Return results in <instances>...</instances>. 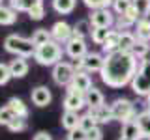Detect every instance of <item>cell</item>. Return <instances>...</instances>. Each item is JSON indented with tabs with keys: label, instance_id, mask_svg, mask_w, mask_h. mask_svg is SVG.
<instances>
[{
	"label": "cell",
	"instance_id": "3957f363",
	"mask_svg": "<svg viewBox=\"0 0 150 140\" xmlns=\"http://www.w3.org/2000/svg\"><path fill=\"white\" fill-rule=\"evenodd\" d=\"M4 50L13 56H21V58H30L34 56L36 47L32 43L30 37H23L19 34H9L4 39Z\"/></svg>",
	"mask_w": 150,
	"mask_h": 140
},
{
	"label": "cell",
	"instance_id": "4fadbf2b",
	"mask_svg": "<svg viewBox=\"0 0 150 140\" xmlns=\"http://www.w3.org/2000/svg\"><path fill=\"white\" fill-rule=\"evenodd\" d=\"M30 97H32V103H34L36 106H40V108L51 105V101H53V93H51V90L47 86H36L34 90H32Z\"/></svg>",
	"mask_w": 150,
	"mask_h": 140
},
{
	"label": "cell",
	"instance_id": "5bb4252c",
	"mask_svg": "<svg viewBox=\"0 0 150 140\" xmlns=\"http://www.w3.org/2000/svg\"><path fill=\"white\" fill-rule=\"evenodd\" d=\"M86 112H88V114H90L92 118L98 121V125H103V123H109V121H112V112H111V105H101V106H94V108H88Z\"/></svg>",
	"mask_w": 150,
	"mask_h": 140
},
{
	"label": "cell",
	"instance_id": "ba28073f",
	"mask_svg": "<svg viewBox=\"0 0 150 140\" xmlns=\"http://www.w3.org/2000/svg\"><path fill=\"white\" fill-rule=\"evenodd\" d=\"M115 11L109 8H101V9H92L90 17H88V21H90V24L94 28H112L115 26Z\"/></svg>",
	"mask_w": 150,
	"mask_h": 140
},
{
	"label": "cell",
	"instance_id": "484cf974",
	"mask_svg": "<svg viewBox=\"0 0 150 140\" xmlns=\"http://www.w3.org/2000/svg\"><path fill=\"white\" fill-rule=\"evenodd\" d=\"M90 32H92V24L88 19H81V21H77L73 24V36L77 37H86L90 36Z\"/></svg>",
	"mask_w": 150,
	"mask_h": 140
},
{
	"label": "cell",
	"instance_id": "f6af8a7d",
	"mask_svg": "<svg viewBox=\"0 0 150 140\" xmlns=\"http://www.w3.org/2000/svg\"><path fill=\"white\" fill-rule=\"evenodd\" d=\"M118 140H131V138H126V136H122V134H120V138Z\"/></svg>",
	"mask_w": 150,
	"mask_h": 140
},
{
	"label": "cell",
	"instance_id": "60d3db41",
	"mask_svg": "<svg viewBox=\"0 0 150 140\" xmlns=\"http://www.w3.org/2000/svg\"><path fill=\"white\" fill-rule=\"evenodd\" d=\"M86 140H103V131L100 125H96L94 129L86 131Z\"/></svg>",
	"mask_w": 150,
	"mask_h": 140
},
{
	"label": "cell",
	"instance_id": "d4e9b609",
	"mask_svg": "<svg viewBox=\"0 0 150 140\" xmlns=\"http://www.w3.org/2000/svg\"><path fill=\"white\" fill-rule=\"evenodd\" d=\"M32 43H34V47H40L47 43V41H51L53 37H51V30H47V28H38V30L32 32Z\"/></svg>",
	"mask_w": 150,
	"mask_h": 140
},
{
	"label": "cell",
	"instance_id": "6da1fadb",
	"mask_svg": "<svg viewBox=\"0 0 150 140\" xmlns=\"http://www.w3.org/2000/svg\"><path fill=\"white\" fill-rule=\"evenodd\" d=\"M139 58H135L131 52H116L105 54V62L101 67V80L109 88H124L131 84V78L137 73Z\"/></svg>",
	"mask_w": 150,
	"mask_h": 140
},
{
	"label": "cell",
	"instance_id": "5b68a950",
	"mask_svg": "<svg viewBox=\"0 0 150 140\" xmlns=\"http://www.w3.org/2000/svg\"><path fill=\"white\" fill-rule=\"evenodd\" d=\"M111 112H112V120L120 121V123H126V121H131L137 118V108L129 99H124V97H118L111 103Z\"/></svg>",
	"mask_w": 150,
	"mask_h": 140
},
{
	"label": "cell",
	"instance_id": "d6a6232c",
	"mask_svg": "<svg viewBox=\"0 0 150 140\" xmlns=\"http://www.w3.org/2000/svg\"><path fill=\"white\" fill-rule=\"evenodd\" d=\"M8 129L11 131V133H23V131L26 129V118H19V116H15V118L9 121Z\"/></svg>",
	"mask_w": 150,
	"mask_h": 140
},
{
	"label": "cell",
	"instance_id": "4316f807",
	"mask_svg": "<svg viewBox=\"0 0 150 140\" xmlns=\"http://www.w3.org/2000/svg\"><path fill=\"white\" fill-rule=\"evenodd\" d=\"M40 2H43V0H9V8H13L17 13H21V11L32 9L36 4H40Z\"/></svg>",
	"mask_w": 150,
	"mask_h": 140
},
{
	"label": "cell",
	"instance_id": "7402d4cb",
	"mask_svg": "<svg viewBox=\"0 0 150 140\" xmlns=\"http://www.w3.org/2000/svg\"><path fill=\"white\" fill-rule=\"evenodd\" d=\"M135 41H137V36H135L133 32H129V30L120 32V45H118V50H122V52H131Z\"/></svg>",
	"mask_w": 150,
	"mask_h": 140
},
{
	"label": "cell",
	"instance_id": "d6986e66",
	"mask_svg": "<svg viewBox=\"0 0 150 140\" xmlns=\"http://www.w3.org/2000/svg\"><path fill=\"white\" fill-rule=\"evenodd\" d=\"M79 121H81V116H79V112L64 110L60 123H62V127H64L66 131H71V129H75V127H79Z\"/></svg>",
	"mask_w": 150,
	"mask_h": 140
},
{
	"label": "cell",
	"instance_id": "2e32d148",
	"mask_svg": "<svg viewBox=\"0 0 150 140\" xmlns=\"http://www.w3.org/2000/svg\"><path fill=\"white\" fill-rule=\"evenodd\" d=\"M118 45H120V30H116V28H111V32H109V36H107L105 43L101 45L103 54L116 52V50H118Z\"/></svg>",
	"mask_w": 150,
	"mask_h": 140
},
{
	"label": "cell",
	"instance_id": "83f0119b",
	"mask_svg": "<svg viewBox=\"0 0 150 140\" xmlns=\"http://www.w3.org/2000/svg\"><path fill=\"white\" fill-rule=\"evenodd\" d=\"M135 121H137L139 129H141V134H150V110H143L137 114V118H135Z\"/></svg>",
	"mask_w": 150,
	"mask_h": 140
},
{
	"label": "cell",
	"instance_id": "bcb514c9",
	"mask_svg": "<svg viewBox=\"0 0 150 140\" xmlns=\"http://www.w3.org/2000/svg\"><path fill=\"white\" fill-rule=\"evenodd\" d=\"M0 6H4V4H2V0H0Z\"/></svg>",
	"mask_w": 150,
	"mask_h": 140
},
{
	"label": "cell",
	"instance_id": "cb8c5ba5",
	"mask_svg": "<svg viewBox=\"0 0 150 140\" xmlns=\"http://www.w3.org/2000/svg\"><path fill=\"white\" fill-rule=\"evenodd\" d=\"M122 136L131 138V140H137V138L141 136V129H139L137 121L131 120V121H126V123H122Z\"/></svg>",
	"mask_w": 150,
	"mask_h": 140
},
{
	"label": "cell",
	"instance_id": "4dcf8cb0",
	"mask_svg": "<svg viewBox=\"0 0 150 140\" xmlns=\"http://www.w3.org/2000/svg\"><path fill=\"white\" fill-rule=\"evenodd\" d=\"M131 4H133V0H112L111 8H112V11H115V15H124L131 8Z\"/></svg>",
	"mask_w": 150,
	"mask_h": 140
},
{
	"label": "cell",
	"instance_id": "277c9868",
	"mask_svg": "<svg viewBox=\"0 0 150 140\" xmlns=\"http://www.w3.org/2000/svg\"><path fill=\"white\" fill-rule=\"evenodd\" d=\"M129 86L135 95L146 97L150 93V58H139L137 73L133 75Z\"/></svg>",
	"mask_w": 150,
	"mask_h": 140
},
{
	"label": "cell",
	"instance_id": "836d02e7",
	"mask_svg": "<svg viewBox=\"0 0 150 140\" xmlns=\"http://www.w3.org/2000/svg\"><path fill=\"white\" fill-rule=\"evenodd\" d=\"M13 118H15V114H13V110L9 108L8 105L0 106V125L8 127V125H9V121H11Z\"/></svg>",
	"mask_w": 150,
	"mask_h": 140
},
{
	"label": "cell",
	"instance_id": "f1b7e54d",
	"mask_svg": "<svg viewBox=\"0 0 150 140\" xmlns=\"http://www.w3.org/2000/svg\"><path fill=\"white\" fill-rule=\"evenodd\" d=\"M150 52V41H144V39H137L131 49V54L135 58H146V54Z\"/></svg>",
	"mask_w": 150,
	"mask_h": 140
},
{
	"label": "cell",
	"instance_id": "603a6c76",
	"mask_svg": "<svg viewBox=\"0 0 150 140\" xmlns=\"http://www.w3.org/2000/svg\"><path fill=\"white\" fill-rule=\"evenodd\" d=\"M17 21V11L9 6H0V26H11Z\"/></svg>",
	"mask_w": 150,
	"mask_h": 140
},
{
	"label": "cell",
	"instance_id": "44dd1931",
	"mask_svg": "<svg viewBox=\"0 0 150 140\" xmlns=\"http://www.w3.org/2000/svg\"><path fill=\"white\" fill-rule=\"evenodd\" d=\"M75 6H77V0H53V9L58 15H69V13H73Z\"/></svg>",
	"mask_w": 150,
	"mask_h": 140
},
{
	"label": "cell",
	"instance_id": "d590c367",
	"mask_svg": "<svg viewBox=\"0 0 150 140\" xmlns=\"http://www.w3.org/2000/svg\"><path fill=\"white\" fill-rule=\"evenodd\" d=\"M133 8L141 17H150V0H133Z\"/></svg>",
	"mask_w": 150,
	"mask_h": 140
},
{
	"label": "cell",
	"instance_id": "e575fe53",
	"mask_svg": "<svg viewBox=\"0 0 150 140\" xmlns=\"http://www.w3.org/2000/svg\"><path fill=\"white\" fill-rule=\"evenodd\" d=\"M28 17L32 19V21H41V19L45 17V6H43V2H40V4H36L32 9H28Z\"/></svg>",
	"mask_w": 150,
	"mask_h": 140
},
{
	"label": "cell",
	"instance_id": "74e56055",
	"mask_svg": "<svg viewBox=\"0 0 150 140\" xmlns=\"http://www.w3.org/2000/svg\"><path fill=\"white\" fill-rule=\"evenodd\" d=\"M96 125H98V121L94 120L92 116L88 114V112L81 116V121H79V127H81V129H84V131H90V129L96 127Z\"/></svg>",
	"mask_w": 150,
	"mask_h": 140
},
{
	"label": "cell",
	"instance_id": "ee69618b",
	"mask_svg": "<svg viewBox=\"0 0 150 140\" xmlns=\"http://www.w3.org/2000/svg\"><path fill=\"white\" fill-rule=\"evenodd\" d=\"M144 99H146V108H150V93H148L146 97H144Z\"/></svg>",
	"mask_w": 150,
	"mask_h": 140
},
{
	"label": "cell",
	"instance_id": "9c48e42d",
	"mask_svg": "<svg viewBox=\"0 0 150 140\" xmlns=\"http://www.w3.org/2000/svg\"><path fill=\"white\" fill-rule=\"evenodd\" d=\"M64 52L71 60L83 58V56L88 52V45H86V41H84V37H77V36L69 37V39L64 43Z\"/></svg>",
	"mask_w": 150,
	"mask_h": 140
},
{
	"label": "cell",
	"instance_id": "30bf717a",
	"mask_svg": "<svg viewBox=\"0 0 150 140\" xmlns=\"http://www.w3.org/2000/svg\"><path fill=\"white\" fill-rule=\"evenodd\" d=\"M51 37L54 41H58L60 45H64L69 37H73V26L68 24L66 21H56L53 26H51Z\"/></svg>",
	"mask_w": 150,
	"mask_h": 140
},
{
	"label": "cell",
	"instance_id": "f35d334b",
	"mask_svg": "<svg viewBox=\"0 0 150 140\" xmlns=\"http://www.w3.org/2000/svg\"><path fill=\"white\" fill-rule=\"evenodd\" d=\"M9 78H13V77H11V73H9V65H8V64H4V62H0V86L8 84V82H9Z\"/></svg>",
	"mask_w": 150,
	"mask_h": 140
},
{
	"label": "cell",
	"instance_id": "ffe728a7",
	"mask_svg": "<svg viewBox=\"0 0 150 140\" xmlns=\"http://www.w3.org/2000/svg\"><path fill=\"white\" fill-rule=\"evenodd\" d=\"M6 105L13 110L15 116H19V118H28V106L25 105V101L21 97H9V101Z\"/></svg>",
	"mask_w": 150,
	"mask_h": 140
},
{
	"label": "cell",
	"instance_id": "ac0fdd59",
	"mask_svg": "<svg viewBox=\"0 0 150 140\" xmlns=\"http://www.w3.org/2000/svg\"><path fill=\"white\" fill-rule=\"evenodd\" d=\"M133 34L137 36V39L150 41V17H141L139 21L135 22Z\"/></svg>",
	"mask_w": 150,
	"mask_h": 140
},
{
	"label": "cell",
	"instance_id": "7bdbcfd3",
	"mask_svg": "<svg viewBox=\"0 0 150 140\" xmlns=\"http://www.w3.org/2000/svg\"><path fill=\"white\" fill-rule=\"evenodd\" d=\"M137 140H150V134H141Z\"/></svg>",
	"mask_w": 150,
	"mask_h": 140
},
{
	"label": "cell",
	"instance_id": "ab89813d",
	"mask_svg": "<svg viewBox=\"0 0 150 140\" xmlns=\"http://www.w3.org/2000/svg\"><path fill=\"white\" fill-rule=\"evenodd\" d=\"M68 140H86V131L81 127H75L68 131Z\"/></svg>",
	"mask_w": 150,
	"mask_h": 140
},
{
	"label": "cell",
	"instance_id": "7c38bea8",
	"mask_svg": "<svg viewBox=\"0 0 150 140\" xmlns=\"http://www.w3.org/2000/svg\"><path fill=\"white\" fill-rule=\"evenodd\" d=\"M86 106V99H84V93L81 92H66L64 97V110H73L79 112Z\"/></svg>",
	"mask_w": 150,
	"mask_h": 140
},
{
	"label": "cell",
	"instance_id": "e0dca14e",
	"mask_svg": "<svg viewBox=\"0 0 150 140\" xmlns=\"http://www.w3.org/2000/svg\"><path fill=\"white\" fill-rule=\"evenodd\" d=\"M84 99H86V108H94V106L105 105V95H103L98 88H94V86L84 93Z\"/></svg>",
	"mask_w": 150,
	"mask_h": 140
},
{
	"label": "cell",
	"instance_id": "8fae6325",
	"mask_svg": "<svg viewBox=\"0 0 150 140\" xmlns=\"http://www.w3.org/2000/svg\"><path fill=\"white\" fill-rule=\"evenodd\" d=\"M68 92H81V93H86L88 90L92 88V78L86 71H77L73 77V80L68 84Z\"/></svg>",
	"mask_w": 150,
	"mask_h": 140
},
{
	"label": "cell",
	"instance_id": "9a60e30c",
	"mask_svg": "<svg viewBox=\"0 0 150 140\" xmlns=\"http://www.w3.org/2000/svg\"><path fill=\"white\" fill-rule=\"evenodd\" d=\"M28 58H21V56H15V58L11 60L8 65H9V73H11V77L13 78H23V77H26L28 75V62H26Z\"/></svg>",
	"mask_w": 150,
	"mask_h": 140
},
{
	"label": "cell",
	"instance_id": "7a4b0ae2",
	"mask_svg": "<svg viewBox=\"0 0 150 140\" xmlns=\"http://www.w3.org/2000/svg\"><path fill=\"white\" fill-rule=\"evenodd\" d=\"M62 54H64L62 45H60L58 41L51 39V41H47L43 45L36 47L32 58H34L40 65H47V67H49V65H56L58 62H62Z\"/></svg>",
	"mask_w": 150,
	"mask_h": 140
},
{
	"label": "cell",
	"instance_id": "8d00e7d4",
	"mask_svg": "<svg viewBox=\"0 0 150 140\" xmlns=\"http://www.w3.org/2000/svg\"><path fill=\"white\" fill-rule=\"evenodd\" d=\"M88 9H101V8H111L112 0H83Z\"/></svg>",
	"mask_w": 150,
	"mask_h": 140
},
{
	"label": "cell",
	"instance_id": "1f68e13d",
	"mask_svg": "<svg viewBox=\"0 0 150 140\" xmlns=\"http://www.w3.org/2000/svg\"><path fill=\"white\" fill-rule=\"evenodd\" d=\"M115 26H116V30L126 32V30H129L131 26H135V22L131 21L128 15H116V19H115Z\"/></svg>",
	"mask_w": 150,
	"mask_h": 140
},
{
	"label": "cell",
	"instance_id": "f546056e",
	"mask_svg": "<svg viewBox=\"0 0 150 140\" xmlns=\"http://www.w3.org/2000/svg\"><path fill=\"white\" fill-rule=\"evenodd\" d=\"M109 32H111V28H94L92 26L90 37H92V41L96 45H103V43H105V39H107V36H109Z\"/></svg>",
	"mask_w": 150,
	"mask_h": 140
},
{
	"label": "cell",
	"instance_id": "b9f144b4",
	"mask_svg": "<svg viewBox=\"0 0 150 140\" xmlns=\"http://www.w3.org/2000/svg\"><path fill=\"white\" fill-rule=\"evenodd\" d=\"M32 140H53V138H51V134H49V133H45V131H38Z\"/></svg>",
	"mask_w": 150,
	"mask_h": 140
},
{
	"label": "cell",
	"instance_id": "52a82bcc",
	"mask_svg": "<svg viewBox=\"0 0 150 140\" xmlns=\"http://www.w3.org/2000/svg\"><path fill=\"white\" fill-rule=\"evenodd\" d=\"M75 73L77 71H75L73 64H69V62H58L56 65H53V80L58 86H68L73 80Z\"/></svg>",
	"mask_w": 150,
	"mask_h": 140
},
{
	"label": "cell",
	"instance_id": "8992f818",
	"mask_svg": "<svg viewBox=\"0 0 150 140\" xmlns=\"http://www.w3.org/2000/svg\"><path fill=\"white\" fill-rule=\"evenodd\" d=\"M105 62V54L100 52H86L83 58L75 60L73 67L75 71H86V73H100Z\"/></svg>",
	"mask_w": 150,
	"mask_h": 140
}]
</instances>
